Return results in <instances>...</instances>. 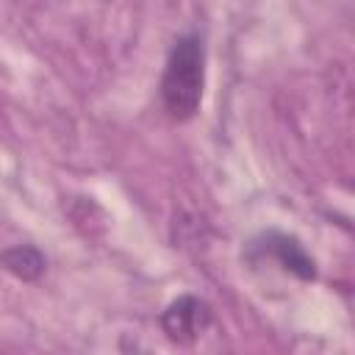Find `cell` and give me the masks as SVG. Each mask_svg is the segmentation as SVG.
<instances>
[{"label": "cell", "mask_w": 355, "mask_h": 355, "mask_svg": "<svg viewBox=\"0 0 355 355\" xmlns=\"http://www.w3.org/2000/svg\"><path fill=\"white\" fill-rule=\"evenodd\" d=\"M161 324L172 341L191 344L211 324V308L200 297L186 294V297H178L175 302H169V308L161 316Z\"/></svg>", "instance_id": "7a4b0ae2"}, {"label": "cell", "mask_w": 355, "mask_h": 355, "mask_svg": "<svg viewBox=\"0 0 355 355\" xmlns=\"http://www.w3.org/2000/svg\"><path fill=\"white\" fill-rule=\"evenodd\" d=\"M0 263H3V269L17 275L19 280H36L44 272L42 252L36 247H28V244H19V247H11V250L0 252Z\"/></svg>", "instance_id": "277c9868"}, {"label": "cell", "mask_w": 355, "mask_h": 355, "mask_svg": "<svg viewBox=\"0 0 355 355\" xmlns=\"http://www.w3.org/2000/svg\"><path fill=\"white\" fill-rule=\"evenodd\" d=\"M252 252H263L269 258H275L286 272L302 277V280H313L316 269H313V258L305 252V247L286 233H266L252 244Z\"/></svg>", "instance_id": "3957f363"}, {"label": "cell", "mask_w": 355, "mask_h": 355, "mask_svg": "<svg viewBox=\"0 0 355 355\" xmlns=\"http://www.w3.org/2000/svg\"><path fill=\"white\" fill-rule=\"evenodd\" d=\"M205 55L197 36H180L166 58V69L161 78V100L175 119H189L197 114L202 100L205 80Z\"/></svg>", "instance_id": "6da1fadb"}]
</instances>
